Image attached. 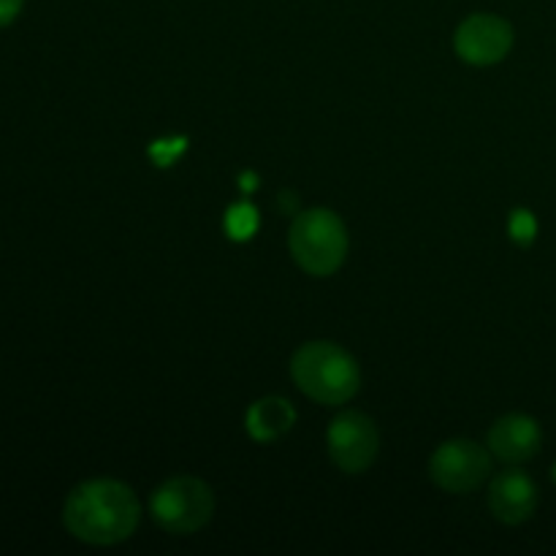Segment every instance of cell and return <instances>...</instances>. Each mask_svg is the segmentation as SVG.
Masks as SVG:
<instances>
[{
    "instance_id": "cell-1",
    "label": "cell",
    "mask_w": 556,
    "mask_h": 556,
    "mask_svg": "<svg viewBox=\"0 0 556 556\" xmlns=\"http://www.w3.org/2000/svg\"><path fill=\"white\" fill-rule=\"evenodd\" d=\"M141 521V503L134 489L114 478L79 483L63 505V525L87 546H117L128 541Z\"/></svg>"
},
{
    "instance_id": "cell-2",
    "label": "cell",
    "mask_w": 556,
    "mask_h": 556,
    "mask_svg": "<svg viewBox=\"0 0 556 556\" xmlns=\"http://www.w3.org/2000/svg\"><path fill=\"white\" fill-rule=\"evenodd\" d=\"M291 378L318 405H348L362 389V367L351 351L329 340L304 342L291 358Z\"/></svg>"
},
{
    "instance_id": "cell-3",
    "label": "cell",
    "mask_w": 556,
    "mask_h": 556,
    "mask_svg": "<svg viewBox=\"0 0 556 556\" xmlns=\"http://www.w3.org/2000/svg\"><path fill=\"white\" fill-rule=\"evenodd\" d=\"M348 228L337 212L326 206H313L293 217L291 231H288V250L302 271L313 277H331L345 264Z\"/></svg>"
},
{
    "instance_id": "cell-4",
    "label": "cell",
    "mask_w": 556,
    "mask_h": 556,
    "mask_svg": "<svg viewBox=\"0 0 556 556\" xmlns=\"http://www.w3.org/2000/svg\"><path fill=\"white\" fill-rule=\"evenodd\" d=\"M150 516L168 535H193L215 516V492L195 476L168 478L152 492Z\"/></svg>"
},
{
    "instance_id": "cell-5",
    "label": "cell",
    "mask_w": 556,
    "mask_h": 556,
    "mask_svg": "<svg viewBox=\"0 0 556 556\" xmlns=\"http://www.w3.org/2000/svg\"><path fill=\"white\" fill-rule=\"evenodd\" d=\"M492 476V451L478 443L456 438L434 448L429 459V478L448 494H470Z\"/></svg>"
},
{
    "instance_id": "cell-6",
    "label": "cell",
    "mask_w": 556,
    "mask_h": 556,
    "mask_svg": "<svg viewBox=\"0 0 556 556\" xmlns=\"http://www.w3.org/2000/svg\"><path fill=\"white\" fill-rule=\"evenodd\" d=\"M326 448L342 472L362 476L378 459L380 432L367 413L345 410L326 429Z\"/></svg>"
},
{
    "instance_id": "cell-7",
    "label": "cell",
    "mask_w": 556,
    "mask_h": 556,
    "mask_svg": "<svg viewBox=\"0 0 556 556\" xmlns=\"http://www.w3.org/2000/svg\"><path fill=\"white\" fill-rule=\"evenodd\" d=\"M454 49L462 63L489 68L514 49V27L497 14H470L454 33Z\"/></svg>"
},
{
    "instance_id": "cell-8",
    "label": "cell",
    "mask_w": 556,
    "mask_h": 556,
    "mask_svg": "<svg viewBox=\"0 0 556 556\" xmlns=\"http://www.w3.org/2000/svg\"><path fill=\"white\" fill-rule=\"evenodd\" d=\"M543 445L541 424L525 413H508L489 429V451L503 465H525L535 459Z\"/></svg>"
},
{
    "instance_id": "cell-9",
    "label": "cell",
    "mask_w": 556,
    "mask_h": 556,
    "mask_svg": "<svg viewBox=\"0 0 556 556\" xmlns=\"http://www.w3.org/2000/svg\"><path fill=\"white\" fill-rule=\"evenodd\" d=\"M538 508V486L521 470H505L489 486V510L503 525H525Z\"/></svg>"
},
{
    "instance_id": "cell-10",
    "label": "cell",
    "mask_w": 556,
    "mask_h": 556,
    "mask_svg": "<svg viewBox=\"0 0 556 556\" xmlns=\"http://www.w3.org/2000/svg\"><path fill=\"white\" fill-rule=\"evenodd\" d=\"M296 424V407L286 396H261L248 407L244 429L255 443H275Z\"/></svg>"
},
{
    "instance_id": "cell-11",
    "label": "cell",
    "mask_w": 556,
    "mask_h": 556,
    "mask_svg": "<svg viewBox=\"0 0 556 556\" xmlns=\"http://www.w3.org/2000/svg\"><path fill=\"white\" fill-rule=\"evenodd\" d=\"M258 226H261V217L253 204L242 201V204L228 206L226 233L233 239V242H248V239H253L255 231H258Z\"/></svg>"
},
{
    "instance_id": "cell-12",
    "label": "cell",
    "mask_w": 556,
    "mask_h": 556,
    "mask_svg": "<svg viewBox=\"0 0 556 556\" xmlns=\"http://www.w3.org/2000/svg\"><path fill=\"white\" fill-rule=\"evenodd\" d=\"M535 217L527 210H516L514 217H510V237L519 244H530L535 239Z\"/></svg>"
},
{
    "instance_id": "cell-13",
    "label": "cell",
    "mask_w": 556,
    "mask_h": 556,
    "mask_svg": "<svg viewBox=\"0 0 556 556\" xmlns=\"http://www.w3.org/2000/svg\"><path fill=\"white\" fill-rule=\"evenodd\" d=\"M185 150V139H166V141H155V144L150 147V157L157 163L161 168L172 166L174 161H177L179 152Z\"/></svg>"
},
{
    "instance_id": "cell-14",
    "label": "cell",
    "mask_w": 556,
    "mask_h": 556,
    "mask_svg": "<svg viewBox=\"0 0 556 556\" xmlns=\"http://www.w3.org/2000/svg\"><path fill=\"white\" fill-rule=\"evenodd\" d=\"M25 0H0V27H9L20 16Z\"/></svg>"
},
{
    "instance_id": "cell-15",
    "label": "cell",
    "mask_w": 556,
    "mask_h": 556,
    "mask_svg": "<svg viewBox=\"0 0 556 556\" xmlns=\"http://www.w3.org/2000/svg\"><path fill=\"white\" fill-rule=\"evenodd\" d=\"M239 182H242L244 193H250V190H255V185H258V177H255V174H242V177H239Z\"/></svg>"
}]
</instances>
